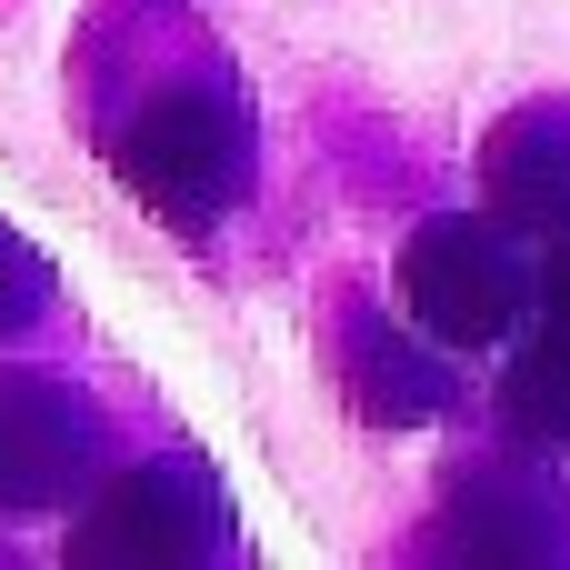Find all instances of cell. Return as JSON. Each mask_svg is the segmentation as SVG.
Masks as SVG:
<instances>
[{
	"mask_svg": "<svg viewBox=\"0 0 570 570\" xmlns=\"http://www.w3.org/2000/svg\"><path fill=\"white\" fill-rule=\"evenodd\" d=\"M100 160L110 180L180 240L220 230L250 180H261V120H250V90L230 70H170L150 80L120 120H100Z\"/></svg>",
	"mask_w": 570,
	"mask_h": 570,
	"instance_id": "6da1fadb",
	"label": "cell"
},
{
	"mask_svg": "<svg viewBox=\"0 0 570 570\" xmlns=\"http://www.w3.org/2000/svg\"><path fill=\"white\" fill-rule=\"evenodd\" d=\"M541 301V261L501 210H441L401 240V311L441 351H501Z\"/></svg>",
	"mask_w": 570,
	"mask_h": 570,
	"instance_id": "7a4b0ae2",
	"label": "cell"
},
{
	"mask_svg": "<svg viewBox=\"0 0 570 570\" xmlns=\"http://www.w3.org/2000/svg\"><path fill=\"white\" fill-rule=\"evenodd\" d=\"M60 561L80 570H180V561H230V501L200 461L160 451V461H130V471H100L80 501H70V531H60Z\"/></svg>",
	"mask_w": 570,
	"mask_h": 570,
	"instance_id": "3957f363",
	"label": "cell"
},
{
	"mask_svg": "<svg viewBox=\"0 0 570 570\" xmlns=\"http://www.w3.org/2000/svg\"><path fill=\"white\" fill-rule=\"evenodd\" d=\"M110 471V411L60 381L0 361V521H50Z\"/></svg>",
	"mask_w": 570,
	"mask_h": 570,
	"instance_id": "277c9868",
	"label": "cell"
},
{
	"mask_svg": "<svg viewBox=\"0 0 570 570\" xmlns=\"http://www.w3.org/2000/svg\"><path fill=\"white\" fill-rule=\"evenodd\" d=\"M481 190L521 230H570V110H521L481 150Z\"/></svg>",
	"mask_w": 570,
	"mask_h": 570,
	"instance_id": "5b68a950",
	"label": "cell"
},
{
	"mask_svg": "<svg viewBox=\"0 0 570 570\" xmlns=\"http://www.w3.org/2000/svg\"><path fill=\"white\" fill-rule=\"evenodd\" d=\"M351 391H361V411H371V421H431V411L451 401V371H441L421 341H401V331L361 321V331H351Z\"/></svg>",
	"mask_w": 570,
	"mask_h": 570,
	"instance_id": "8992f818",
	"label": "cell"
},
{
	"mask_svg": "<svg viewBox=\"0 0 570 570\" xmlns=\"http://www.w3.org/2000/svg\"><path fill=\"white\" fill-rule=\"evenodd\" d=\"M501 421L521 451H570V331H531L501 371Z\"/></svg>",
	"mask_w": 570,
	"mask_h": 570,
	"instance_id": "52a82bcc",
	"label": "cell"
},
{
	"mask_svg": "<svg viewBox=\"0 0 570 570\" xmlns=\"http://www.w3.org/2000/svg\"><path fill=\"white\" fill-rule=\"evenodd\" d=\"M40 311H50V261H40V250L0 220V341H20Z\"/></svg>",
	"mask_w": 570,
	"mask_h": 570,
	"instance_id": "ba28073f",
	"label": "cell"
},
{
	"mask_svg": "<svg viewBox=\"0 0 570 570\" xmlns=\"http://www.w3.org/2000/svg\"><path fill=\"white\" fill-rule=\"evenodd\" d=\"M531 311H541L551 331H570V230H561V250L541 261V301H531Z\"/></svg>",
	"mask_w": 570,
	"mask_h": 570,
	"instance_id": "9c48e42d",
	"label": "cell"
}]
</instances>
